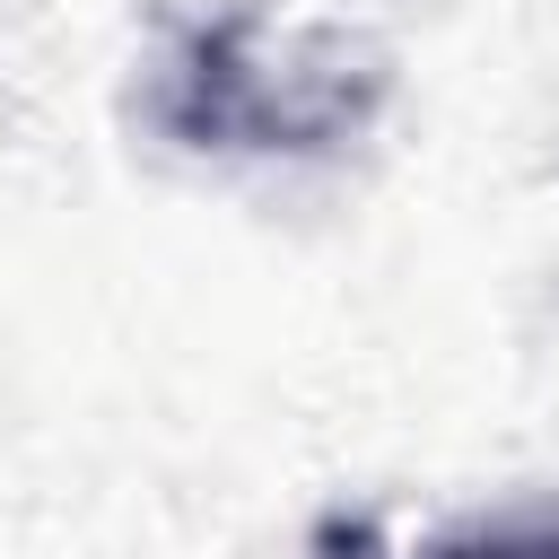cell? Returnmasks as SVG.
<instances>
[{
	"label": "cell",
	"instance_id": "obj_1",
	"mask_svg": "<svg viewBox=\"0 0 559 559\" xmlns=\"http://www.w3.org/2000/svg\"><path fill=\"white\" fill-rule=\"evenodd\" d=\"M445 559H542V550H507V542H489V550H445Z\"/></svg>",
	"mask_w": 559,
	"mask_h": 559
}]
</instances>
